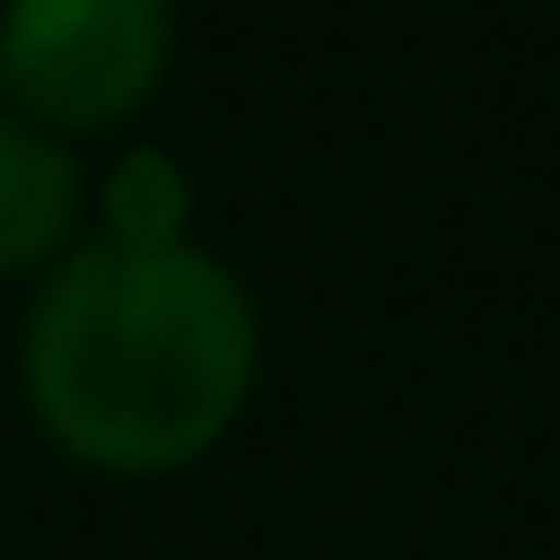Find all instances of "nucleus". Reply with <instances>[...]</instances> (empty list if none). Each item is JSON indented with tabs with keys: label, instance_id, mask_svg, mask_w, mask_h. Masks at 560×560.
I'll return each instance as SVG.
<instances>
[{
	"label": "nucleus",
	"instance_id": "obj_1",
	"mask_svg": "<svg viewBox=\"0 0 560 560\" xmlns=\"http://www.w3.org/2000/svg\"><path fill=\"white\" fill-rule=\"evenodd\" d=\"M18 402L35 438L96 481H175L210 464L262 385V306L201 236L88 228L18 315Z\"/></svg>",
	"mask_w": 560,
	"mask_h": 560
},
{
	"label": "nucleus",
	"instance_id": "obj_2",
	"mask_svg": "<svg viewBox=\"0 0 560 560\" xmlns=\"http://www.w3.org/2000/svg\"><path fill=\"white\" fill-rule=\"evenodd\" d=\"M175 70V0H0V105L52 140L131 131Z\"/></svg>",
	"mask_w": 560,
	"mask_h": 560
},
{
	"label": "nucleus",
	"instance_id": "obj_3",
	"mask_svg": "<svg viewBox=\"0 0 560 560\" xmlns=\"http://www.w3.org/2000/svg\"><path fill=\"white\" fill-rule=\"evenodd\" d=\"M88 236V166L70 140L0 105V289L44 280Z\"/></svg>",
	"mask_w": 560,
	"mask_h": 560
},
{
	"label": "nucleus",
	"instance_id": "obj_4",
	"mask_svg": "<svg viewBox=\"0 0 560 560\" xmlns=\"http://www.w3.org/2000/svg\"><path fill=\"white\" fill-rule=\"evenodd\" d=\"M96 228L105 236H192V184H184V166L158 158V149L114 158L105 201H96Z\"/></svg>",
	"mask_w": 560,
	"mask_h": 560
}]
</instances>
